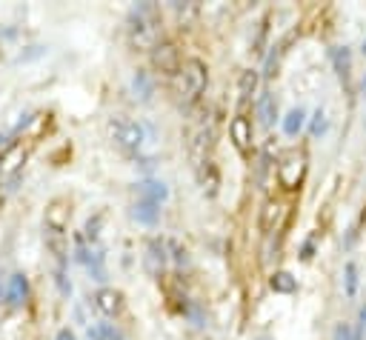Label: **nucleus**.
Listing matches in <instances>:
<instances>
[{"instance_id": "nucleus-1", "label": "nucleus", "mask_w": 366, "mask_h": 340, "mask_svg": "<svg viewBox=\"0 0 366 340\" xmlns=\"http://www.w3.org/2000/svg\"><path fill=\"white\" fill-rule=\"evenodd\" d=\"M160 34H163L160 9L154 3L132 6L129 17H126V40H129V46L137 49V51H152L160 43Z\"/></svg>"}, {"instance_id": "nucleus-20", "label": "nucleus", "mask_w": 366, "mask_h": 340, "mask_svg": "<svg viewBox=\"0 0 366 340\" xmlns=\"http://www.w3.org/2000/svg\"><path fill=\"white\" fill-rule=\"evenodd\" d=\"M332 63L340 80H349V69H352V51L346 46H335L332 49Z\"/></svg>"}, {"instance_id": "nucleus-5", "label": "nucleus", "mask_w": 366, "mask_h": 340, "mask_svg": "<svg viewBox=\"0 0 366 340\" xmlns=\"http://www.w3.org/2000/svg\"><path fill=\"white\" fill-rule=\"evenodd\" d=\"M26 157H29V146L23 140H11L0 149V186L11 189V183H17Z\"/></svg>"}, {"instance_id": "nucleus-18", "label": "nucleus", "mask_w": 366, "mask_h": 340, "mask_svg": "<svg viewBox=\"0 0 366 340\" xmlns=\"http://www.w3.org/2000/svg\"><path fill=\"white\" fill-rule=\"evenodd\" d=\"M132 94H134V100H140V103L152 100L154 86H152V77H149L146 71H134V77H132Z\"/></svg>"}, {"instance_id": "nucleus-23", "label": "nucleus", "mask_w": 366, "mask_h": 340, "mask_svg": "<svg viewBox=\"0 0 366 340\" xmlns=\"http://www.w3.org/2000/svg\"><path fill=\"white\" fill-rule=\"evenodd\" d=\"M303 120H306V114H303V109H292L286 117H283V131L289 134V137H295L300 129H303Z\"/></svg>"}, {"instance_id": "nucleus-32", "label": "nucleus", "mask_w": 366, "mask_h": 340, "mask_svg": "<svg viewBox=\"0 0 366 340\" xmlns=\"http://www.w3.org/2000/svg\"><path fill=\"white\" fill-rule=\"evenodd\" d=\"M0 300H6V286L0 283Z\"/></svg>"}, {"instance_id": "nucleus-24", "label": "nucleus", "mask_w": 366, "mask_h": 340, "mask_svg": "<svg viewBox=\"0 0 366 340\" xmlns=\"http://www.w3.org/2000/svg\"><path fill=\"white\" fill-rule=\"evenodd\" d=\"M343 286H346V294L349 297L357 294V266L355 263H346V269H343Z\"/></svg>"}, {"instance_id": "nucleus-33", "label": "nucleus", "mask_w": 366, "mask_h": 340, "mask_svg": "<svg viewBox=\"0 0 366 340\" xmlns=\"http://www.w3.org/2000/svg\"><path fill=\"white\" fill-rule=\"evenodd\" d=\"M89 340H100V337H97V334H94V329H92V331H89Z\"/></svg>"}, {"instance_id": "nucleus-8", "label": "nucleus", "mask_w": 366, "mask_h": 340, "mask_svg": "<svg viewBox=\"0 0 366 340\" xmlns=\"http://www.w3.org/2000/svg\"><path fill=\"white\" fill-rule=\"evenodd\" d=\"M180 51H177V46L174 43H169V40H160L154 49H152V66L157 69V71H163V74H177V69H180Z\"/></svg>"}, {"instance_id": "nucleus-10", "label": "nucleus", "mask_w": 366, "mask_h": 340, "mask_svg": "<svg viewBox=\"0 0 366 340\" xmlns=\"http://www.w3.org/2000/svg\"><path fill=\"white\" fill-rule=\"evenodd\" d=\"M229 134H232V143L240 154H249L252 149V120L246 114H234V120L229 123Z\"/></svg>"}, {"instance_id": "nucleus-6", "label": "nucleus", "mask_w": 366, "mask_h": 340, "mask_svg": "<svg viewBox=\"0 0 366 340\" xmlns=\"http://www.w3.org/2000/svg\"><path fill=\"white\" fill-rule=\"evenodd\" d=\"M303 177H306V154L297 149H289L277 163V183L286 191H295V189H300Z\"/></svg>"}, {"instance_id": "nucleus-14", "label": "nucleus", "mask_w": 366, "mask_h": 340, "mask_svg": "<svg viewBox=\"0 0 366 340\" xmlns=\"http://www.w3.org/2000/svg\"><path fill=\"white\" fill-rule=\"evenodd\" d=\"M257 80H260V74L254 71V69H246L243 74H240V80H237V114H243V109H246V103L252 100V94H254V89H257Z\"/></svg>"}, {"instance_id": "nucleus-30", "label": "nucleus", "mask_w": 366, "mask_h": 340, "mask_svg": "<svg viewBox=\"0 0 366 340\" xmlns=\"http://www.w3.org/2000/svg\"><path fill=\"white\" fill-rule=\"evenodd\" d=\"M54 340H77V337H74V331H69V329H60Z\"/></svg>"}, {"instance_id": "nucleus-21", "label": "nucleus", "mask_w": 366, "mask_h": 340, "mask_svg": "<svg viewBox=\"0 0 366 340\" xmlns=\"http://www.w3.org/2000/svg\"><path fill=\"white\" fill-rule=\"evenodd\" d=\"M269 286H272V291H277V294H292V291H297V280H295L289 271H274V274L269 277Z\"/></svg>"}, {"instance_id": "nucleus-11", "label": "nucleus", "mask_w": 366, "mask_h": 340, "mask_svg": "<svg viewBox=\"0 0 366 340\" xmlns=\"http://www.w3.org/2000/svg\"><path fill=\"white\" fill-rule=\"evenodd\" d=\"M94 309L103 314V317H117L123 311V294L117 289H100L94 294Z\"/></svg>"}, {"instance_id": "nucleus-34", "label": "nucleus", "mask_w": 366, "mask_h": 340, "mask_svg": "<svg viewBox=\"0 0 366 340\" xmlns=\"http://www.w3.org/2000/svg\"><path fill=\"white\" fill-rule=\"evenodd\" d=\"M363 94H366V74H363Z\"/></svg>"}, {"instance_id": "nucleus-22", "label": "nucleus", "mask_w": 366, "mask_h": 340, "mask_svg": "<svg viewBox=\"0 0 366 340\" xmlns=\"http://www.w3.org/2000/svg\"><path fill=\"white\" fill-rule=\"evenodd\" d=\"M332 340H363V326L355 323H337L332 331Z\"/></svg>"}, {"instance_id": "nucleus-31", "label": "nucleus", "mask_w": 366, "mask_h": 340, "mask_svg": "<svg viewBox=\"0 0 366 340\" xmlns=\"http://www.w3.org/2000/svg\"><path fill=\"white\" fill-rule=\"evenodd\" d=\"M360 326H366V306L360 309Z\"/></svg>"}, {"instance_id": "nucleus-19", "label": "nucleus", "mask_w": 366, "mask_h": 340, "mask_svg": "<svg viewBox=\"0 0 366 340\" xmlns=\"http://www.w3.org/2000/svg\"><path fill=\"white\" fill-rule=\"evenodd\" d=\"M257 117H260V123L269 129L272 123H274V117H277V103H274V97L269 94V91H263L260 97H257Z\"/></svg>"}, {"instance_id": "nucleus-35", "label": "nucleus", "mask_w": 366, "mask_h": 340, "mask_svg": "<svg viewBox=\"0 0 366 340\" xmlns=\"http://www.w3.org/2000/svg\"><path fill=\"white\" fill-rule=\"evenodd\" d=\"M360 51H363V54H366V40H363V46H360Z\"/></svg>"}, {"instance_id": "nucleus-15", "label": "nucleus", "mask_w": 366, "mask_h": 340, "mask_svg": "<svg viewBox=\"0 0 366 340\" xmlns=\"http://www.w3.org/2000/svg\"><path fill=\"white\" fill-rule=\"evenodd\" d=\"M26 297H29V280H26V274L17 271V274H11L9 283H6V303H11V306H23Z\"/></svg>"}, {"instance_id": "nucleus-26", "label": "nucleus", "mask_w": 366, "mask_h": 340, "mask_svg": "<svg viewBox=\"0 0 366 340\" xmlns=\"http://www.w3.org/2000/svg\"><path fill=\"white\" fill-rule=\"evenodd\" d=\"M172 9H174V14H177L180 23H189L197 14V6L194 3H172Z\"/></svg>"}, {"instance_id": "nucleus-17", "label": "nucleus", "mask_w": 366, "mask_h": 340, "mask_svg": "<svg viewBox=\"0 0 366 340\" xmlns=\"http://www.w3.org/2000/svg\"><path fill=\"white\" fill-rule=\"evenodd\" d=\"M197 183L203 186V191H206V194H214V191H217L220 177H217V169H214V163H212V160H206L203 166H197Z\"/></svg>"}, {"instance_id": "nucleus-28", "label": "nucleus", "mask_w": 366, "mask_h": 340, "mask_svg": "<svg viewBox=\"0 0 366 340\" xmlns=\"http://www.w3.org/2000/svg\"><path fill=\"white\" fill-rule=\"evenodd\" d=\"M326 114H323V109H317L315 111V117H312V126H309V131H312V137H320L323 131H326Z\"/></svg>"}, {"instance_id": "nucleus-3", "label": "nucleus", "mask_w": 366, "mask_h": 340, "mask_svg": "<svg viewBox=\"0 0 366 340\" xmlns=\"http://www.w3.org/2000/svg\"><path fill=\"white\" fill-rule=\"evenodd\" d=\"M212 146H214V117L212 111H197L186 129V149H189L194 169L209 160Z\"/></svg>"}, {"instance_id": "nucleus-9", "label": "nucleus", "mask_w": 366, "mask_h": 340, "mask_svg": "<svg viewBox=\"0 0 366 340\" xmlns=\"http://www.w3.org/2000/svg\"><path fill=\"white\" fill-rule=\"evenodd\" d=\"M286 214H289V206H286V203L266 200V206H263V211H260V229H263V234L280 231L283 223H286Z\"/></svg>"}, {"instance_id": "nucleus-4", "label": "nucleus", "mask_w": 366, "mask_h": 340, "mask_svg": "<svg viewBox=\"0 0 366 340\" xmlns=\"http://www.w3.org/2000/svg\"><path fill=\"white\" fill-rule=\"evenodd\" d=\"M109 137H112V143H114L120 151L134 154V151H140V149H143L146 131H143V126H140V123H134V120H129V117L117 114V117H112V120H109Z\"/></svg>"}, {"instance_id": "nucleus-13", "label": "nucleus", "mask_w": 366, "mask_h": 340, "mask_svg": "<svg viewBox=\"0 0 366 340\" xmlns=\"http://www.w3.org/2000/svg\"><path fill=\"white\" fill-rule=\"evenodd\" d=\"M134 191H137V200L157 203V206L169 197V189H166V183H160V180H140V183L134 186Z\"/></svg>"}, {"instance_id": "nucleus-7", "label": "nucleus", "mask_w": 366, "mask_h": 340, "mask_svg": "<svg viewBox=\"0 0 366 340\" xmlns=\"http://www.w3.org/2000/svg\"><path fill=\"white\" fill-rule=\"evenodd\" d=\"M143 266L149 271V277H160L169 266V243L160 237H149L146 240V254H143Z\"/></svg>"}, {"instance_id": "nucleus-27", "label": "nucleus", "mask_w": 366, "mask_h": 340, "mask_svg": "<svg viewBox=\"0 0 366 340\" xmlns=\"http://www.w3.org/2000/svg\"><path fill=\"white\" fill-rule=\"evenodd\" d=\"M94 334H97L100 340H123V334H120V331H117L112 323H97Z\"/></svg>"}, {"instance_id": "nucleus-16", "label": "nucleus", "mask_w": 366, "mask_h": 340, "mask_svg": "<svg viewBox=\"0 0 366 340\" xmlns=\"http://www.w3.org/2000/svg\"><path fill=\"white\" fill-rule=\"evenodd\" d=\"M132 217H134L137 223H143V226H154V223H157V217H160V206H157V203L137 200V203L132 206Z\"/></svg>"}, {"instance_id": "nucleus-25", "label": "nucleus", "mask_w": 366, "mask_h": 340, "mask_svg": "<svg viewBox=\"0 0 366 340\" xmlns=\"http://www.w3.org/2000/svg\"><path fill=\"white\" fill-rule=\"evenodd\" d=\"M274 51L266 57V77H274V71H277V63H280V57H283V51H286V43H277V46H272Z\"/></svg>"}, {"instance_id": "nucleus-2", "label": "nucleus", "mask_w": 366, "mask_h": 340, "mask_svg": "<svg viewBox=\"0 0 366 340\" xmlns=\"http://www.w3.org/2000/svg\"><path fill=\"white\" fill-rule=\"evenodd\" d=\"M206 83H209L206 63H203V60H197V57L183 60V63H180V69H177V74H174V80H172L174 100H177L180 106H192V103L203 94Z\"/></svg>"}, {"instance_id": "nucleus-29", "label": "nucleus", "mask_w": 366, "mask_h": 340, "mask_svg": "<svg viewBox=\"0 0 366 340\" xmlns=\"http://www.w3.org/2000/svg\"><path fill=\"white\" fill-rule=\"evenodd\" d=\"M312 254H315V240L309 237V240L303 243V249H300V257H303V260H312Z\"/></svg>"}, {"instance_id": "nucleus-12", "label": "nucleus", "mask_w": 366, "mask_h": 340, "mask_svg": "<svg viewBox=\"0 0 366 340\" xmlns=\"http://www.w3.org/2000/svg\"><path fill=\"white\" fill-rule=\"evenodd\" d=\"M46 229H60V231H66L69 229V203L66 200H51L49 206H46V223H43Z\"/></svg>"}]
</instances>
